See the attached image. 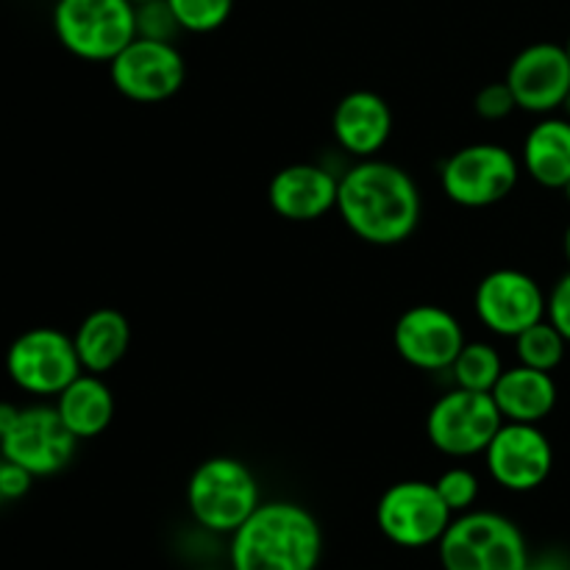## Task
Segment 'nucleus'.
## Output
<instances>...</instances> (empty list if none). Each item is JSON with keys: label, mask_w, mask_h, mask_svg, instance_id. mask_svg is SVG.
I'll list each match as a JSON object with an SVG mask.
<instances>
[{"label": "nucleus", "mask_w": 570, "mask_h": 570, "mask_svg": "<svg viewBox=\"0 0 570 570\" xmlns=\"http://www.w3.org/2000/svg\"><path fill=\"white\" fill-rule=\"evenodd\" d=\"M568 340L562 337L560 328L543 317L540 323L529 326L527 332H521L515 337V356L521 365L529 367H538V371L546 373H554L557 367L562 365L566 360V351H568Z\"/></svg>", "instance_id": "nucleus-23"}, {"label": "nucleus", "mask_w": 570, "mask_h": 570, "mask_svg": "<svg viewBox=\"0 0 570 570\" xmlns=\"http://www.w3.org/2000/svg\"><path fill=\"white\" fill-rule=\"evenodd\" d=\"M501 423L504 417H501L493 395L451 387L429 410L426 438L432 449H438L443 456L468 460V456L484 454Z\"/></svg>", "instance_id": "nucleus-7"}, {"label": "nucleus", "mask_w": 570, "mask_h": 570, "mask_svg": "<svg viewBox=\"0 0 570 570\" xmlns=\"http://www.w3.org/2000/svg\"><path fill=\"white\" fill-rule=\"evenodd\" d=\"M6 373L17 390L39 399H56L83 367L70 334L53 326H37L11 340Z\"/></svg>", "instance_id": "nucleus-8"}, {"label": "nucleus", "mask_w": 570, "mask_h": 570, "mask_svg": "<svg viewBox=\"0 0 570 570\" xmlns=\"http://www.w3.org/2000/svg\"><path fill=\"white\" fill-rule=\"evenodd\" d=\"M332 134L348 156L373 159L390 142L393 109L373 89H354L334 106Z\"/></svg>", "instance_id": "nucleus-17"}, {"label": "nucleus", "mask_w": 570, "mask_h": 570, "mask_svg": "<svg viewBox=\"0 0 570 570\" xmlns=\"http://www.w3.org/2000/svg\"><path fill=\"white\" fill-rule=\"evenodd\" d=\"M562 250H566V259H568V265H570V223H568V228H566V237H562Z\"/></svg>", "instance_id": "nucleus-30"}, {"label": "nucleus", "mask_w": 570, "mask_h": 570, "mask_svg": "<svg viewBox=\"0 0 570 570\" xmlns=\"http://www.w3.org/2000/svg\"><path fill=\"white\" fill-rule=\"evenodd\" d=\"M134 14H137V37L173 42L176 33L181 31L167 0H145V3H137L134 6Z\"/></svg>", "instance_id": "nucleus-26"}, {"label": "nucleus", "mask_w": 570, "mask_h": 570, "mask_svg": "<svg viewBox=\"0 0 570 570\" xmlns=\"http://www.w3.org/2000/svg\"><path fill=\"white\" fill-rule=\"evenodd\" d=\"M109 76L122 98L134 104H161L184 87L187 65L176 42L134 37L109 61Z\"/></svg>", "instance_id": "nucleus-11"}, {"label": "nucleus", "mask_w": 570, "mask_h": 570, "mask_svg": "<svg viewBox=\"0 0 570 570\" xmlns=\"http://www.w3.org/2000/svg\"><path fill=\"white\" fill-rule=\"evenodd\" d=\"M546 317L560 328L562 337L570 343V271L560 282L551 287L549 293V306H546Z\"/></svg>", "instance_id": "nucleus-28"}, {"label": "nucleus", "mask_w": 570, "mask_h": 570, "mask_svg": "<svg viewBox=\"0 0 570 570\" xmlns=\"http://www.w3.org/2000/svg\"><path fill=\"white\" fill-rule=\"evenodd\" d=\"M72 343H76L83 371L104 376V373L115 371L131 348V323L122 312L100 306L78 323Z\"/></svg>", "instance_id": "nucleus-20"}, {"label": "nucleus", "mask_w": 570, "mask_h": 570, "mask_svg": "<svg viewBox=\"0 0 570 570\" xmlns=\"http://www.w3.org/2000/svg\"><path fill=\"white\" fill-rule=\"evenodd\" d=\"M521 159L499 142H473L454 150L440 167V187L462 209H488L510 198L521 178Z\"/></svg>", "instance_id": "nucleus-6"}, {"label": "nucleus", "mask_w": 570, "mask_h": 570, "mask_svg": "<svg viewBox=\"0 0 570 570\" xmlns=\"http://www.w3.org/2000/svg\"><path fill=\"white\" fill-rule=\"evenodd\" d=\"M562 117H568L570 120V92L566 95V100H562Z\"/></svg>", "instance_id": "nucleus-31"}, {"label": "nucleus", "mask_w": 570, "mask_h": 570, "mask_svg": "<svg viewBox=\"0 0 570 570\" xmlns=\"http://www.w3.org/2000/svg\"><path fill=\"white\" fill-rule=\"evenodd\" d=\"M521 167L546 189H562L570 181V120L540 117L521 148Z\"/></svg>", "instance_id": "nucleus-21"}, {"label": "nucleus", "mask_w": 570, "mask_h": 570, "mask_svg": "<svg viewBox=\"0 0 570 570\" xmlns=\"http://www.w3.org/2000/svg\"><path fill=\"white\" fill-rule=\"evenodd\" d=\"M53 406L59 412L61 423L76 434L78 443L100 438L115 421V393L98 373L83 371L81 376L72 379L56 395Z\"/></svg>", "instance_id": "nucleus-19"}, {"label": "nucleus", "mask_w": 570, "mask_h": 570, "mask_svg": "<svg viewBox=\"0 0 570 570\" xmlns=\"http://www.w3.org/2000/svg\"><path fill=\"white\" fill-rule=\"evenodd\" d=\"M490 479L510 493H532L554 471V445L538 423L504 421L484 449Z\"/></svg>", "instance_id": "nucleus-13"}, {"label": "nucleus", "mask_w": 570, "mask_h": 570, "mask_svg": "<svg viewBox=\"0 0 570 570\" xmlns=\"http://www.w3.org/2000/svg\"><path fill=\"white\" fill-rule=\"evenodd\" d=\"M76 434L61 423L56 406H22L0 434V454L26 468L33 479L65 471L76 456Z\"/></svg>", "instance_id": "nucleus-10"}, {"label": "nucleus", "mask_w": 570, "mask_h": 570, "mask_svg": "<svg viewBox=\"0 0 570 570\" xmlns=\"http://www.w3.org/2000/svg\"><path fill=\"white\" fill-rule=\"evenodd\" d=\"M259 504V482L237 456H209L187 482V510L206 532L232 538Z\"/></svg>", "instance_id": "nucleus-4"}, {"label": "nucleus", "mask_w": 570, "mask_h": 570, "mask_svg": "<svg viewBox=\"0 0 570 570\" xmlns=\"http://www.w3.org/2000/svg\"><path fill=\"white\" fill-rule=\"evenodd\" d=\"M131 3H134V6H137V3H145V0H131Z\"/></svg>", "instance_id": "nucleus-34"}, {"label": "nucleus", "mask_w": 570, "mask_h": 570, "mask_svg": "<svg viewBox=\"0 0 570 570\" xmlns=\"http://www.w3.org/2000/svg\"><path fill=\"white\" fill-rule=\"evenodd\" d=\"M546 306H549V295L543 293L538 278L518 267L490 271L473 293V312L479 323L490 334L510 340L543 321Z\"/></svg>", "instance_id": "nucleus-12"}, {"label": "nucleus", "mask_w": 570, "mask_h": 570, "mask_svg": "<svg viewBox=\"0 0 570 570\" xmlns=\"http://www.w3.org/2000/svg\"><path fill=\"white\" fill-rule=\"evenodd\" d=\"M321 557V523L295 501H262L228 543L232 570H317Z\"/></svg>", "instance_id": "nucleus-2"}, {"label": "nucleus", "mask_w": 570, "mask_h": 570, "mask_svg": "<svg viewBox=\"0 0 570 570\" xmlns=\"http://www.w3.org/2000/svg\"><path fill=\"white\" fill-rule=\"evenodd\" d=\"M31 484L33 476L26 468H20L17 462L6 460L0 454V493H3V501H20L22 495H28Z\"/></svg>", "instance_id": "nucleus-29"}, {"label": "nucleus", "mask_w": 570, "mask_h": 570, "mask_svg": "<svg viewBox=\"0 0 570 570\" xmlns=\"http://www.w3.org/2000/svg\"><path fill=\"white\" fill-rule=\"evenodd\" d=\"M566 53H568V59H570V33H568V39H566Z\"/></svg>", "instance_id": "nucleus-33"}, {"label": "nucleus", "mask_w": 570, "mask_h": 570, "mask_svg": "<svg viewBox=\"0 0 570 570\" xmlns=\"http://www.w3.org/2000/svg\"><path fill=\"white\" fill-rule=\"evenodd\" d=\"M434 488H438V493L443 495V501L449 504V510L454 512V515L473 510V504H476L479 499V479L476 473L465 465L445 468L438 476V482H434Z\"/></svg>", "instance_id": "nucleus-25"}, {"label": "nucleus", "mask_w": 570, "mask_h": 570, "mask_svg": "<svg viewBox=\"0 0 570 570\" xmlns=\"http://www.w3.org/2000/svg\"><path fill=\"white\" fill-rule=\"evenodd\" d=\"M334 212L362 243L393 248L417 232L423 198L415 178L404 167L373 156V159H356L340 176Z\"/></svg>", "instance_id": "nucleus-1"}, {"label": "nucleus", "mask_w": 570, "mask_h": 570, "mask_svg": "<svg viewBox=\"0 0 570 570\" xmlns=\"http://www.w3.org/2000/svg\"><path fill=\"white\" fill-rule=\"evenodd\" d=\"M449 373L454 387L490 393L501 379V373H504V360H501L495 345L484 343V340H473V343L462 345L456 360L451 362Z\"/></svg>", "instance_id": "nucleus-22"}, {"label": "nucleus", "mask_w": 570, "mask_h": 570, "mask_svg": "<svg viewBox=\"0 0 570 570\" xmlns=\"http://www.w3.org/2000/svg\"><path fill=\"white\" fill-rule=\"evenodd\" d=\"M340 176L315 161L282 167L267 184V204L289 223H312L337 209Z\"/></svg>", "instance_id": "nucleus-16"}, {"label": "nucleus", "mask_w": 570, "mask_h": 570, "mask_svg": "<svg viewBox=\"0 0 570 570\" xmlns=\"http://www.w3.org/2000/svg\"><path fill=\"white\" fill-rule=\"evenodd\" d=\"M507 87L515 95V104L529 115H554L570 92V59L566 45L534 42L527 45L507 70Z\"/></svg>", "instance_id": "nucleus-15"}, {"label": "nucleus", "mask_w": 570, "mask_h": 570, "mask_svg": "<svg viewBox=\"0 0 570 570\" xmlns=\"http://www.w3.org/2000/svg\"><path fill=\"white\" fill-rule=\"evenodd\" d=\"M0 504H6V501H3V493H0Z\"/></svg>", "instance_id": "nucleus-35"}, {"label": "nucleus", "mask_w": 570, "mask_h": 570, "mask_svg": "<svg viewBox=\"0 0 570 570\" xmlns=\"http://www.w3.org/2000/svg\"><path fill=\"white\" fill-rule=\"evenodd\" d=\"M465 343V328L454 312L438 304L410 306L393 328V345L401 360L423 373L449 371Z\"/></svg>", "instance_id": "nucleus-14"}, {"label": "nucleus", "mask_w": 570, "mask_h": 570, "mask_svg": "<svg viewBox=\"0 0 570 570\" xmlns=\"http://www.w3.org/2000/svg\"><path fill=\"white\" fill-rule=\"evenodd\" d=\"M53 31L76 59L109 65L137 37V14L131 0H56Z\"/></svg>", "instance_id": "nucleus-5"}, {"label": "nucleus", "mask_w": 570, "mask_h": 570, "mask_svg": "<svg viewBox=\"0 0 570 570\" xmlns=\"http://www.w3.org/2000/svg\"><path fill=\"white\" fill-rule=\"evenodd\" d=\"M438 551L443 570H529L532 562L518 523L488 510L454 515Z\"/></svg>", "instance_id": "nucleus-3"}, {"label": "nucleus", "mask_w": 570, "mask_h": 570, "mask_svg": "<svg viewBox=\"0 0 570 570\" xmlns=\"http://www.w3.org/2000/svg\"><path fill=\"white\" fill-rule=\"evenodd\" d=\"M181 31L212 33L232 17L234 0H167Z\"/></svg>", "instance_id": "nucleus-24"}, {"label": "nucleus", "mask_w": 570, "mask_h": 570, "mask_svg": "<svg viewBox=\"0 0 570 570\" xmlns=\"http://www.w3.org/2000/svg\"><path fill=\"white\" fill-rule=\"evenodd\" d=\"M562 193H566V198H568V204H570V181L566 184V187H562Z\"/></svg>", "instance_id": "nucleus-32"}, {"label": "nucleus", "mask_w": 570, "mask_h": 570, "mask_svg": "<svg viewBox=\"0 0 570 570\" xmlns=\"http://www.w3.org/2000/svg\"><path fill=\"white\" fill-rule=\"evenodd\" d=\"M473 109H476V115L482 117V120L499 122L507 120V117L518 109V104L512 89L507 87V81H493L488 83V87L479 89L476 100H473Z\"/></svg>", "instance_id": "nucleus-27"}, {"label": "nucleus", "mask_w": 570, "mask_h": 570, "mask_svg": "<svg viewBox=\"0 0 570 570\" xmlns=\"http://www.w3.org/2000/svg\"><path fill=\"white\" fill-rule=\"evenodd\" d=\"M454 512L438 493L434 482L406 479L382 493L376 504L379 532L399 549H429L438 546Z\"/></svg>", "instance_id": "nucleus-9"}, {"label": "nucleus", "mask_w": 570, "mask_h": 570, "mask_svg": "<svg viewBox=\"0 0 570 570\" xmlns=\"http://www.w3.org/2000/svg\"><path fill=\"white\" fill-rule=\"evenodd\" d=\"M501 417L512 423H543L554 412L560 390L551 373L529 365L504 367L495 387L490 390Z\"/></svg>", "instance_id": "nucleus-18"}]
</instances>
